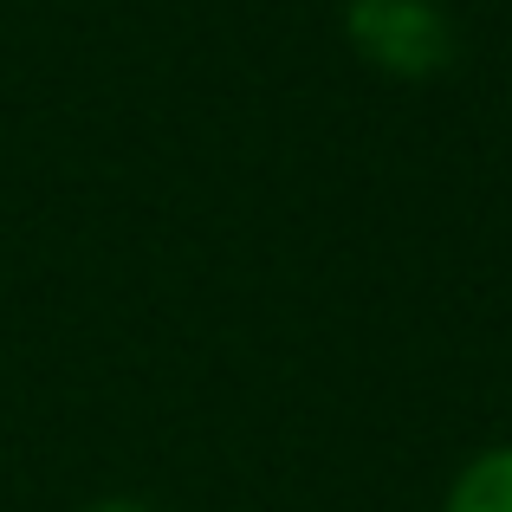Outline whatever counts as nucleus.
Returning <instances> with one entry per match:
<instances>
[{"label": "nucleus", "mask_w": 512, "mask_h": 512, "mask_svg": "<svg viewBox=\"0 0 512 512\" xmlns=\"http://www.w3.org/2000/svg\"><path fill=\"white\" fill-rule=\"evenodd\" d=\"M85 512H156V506H143V500H98V506H85Z\"/></svg>", "instance_id": "2"}, {"label": "nucleus", "mask_w": 512, "mask_h": 512, "mask_svg": "<svg viewBox=\"0 0 512 512\" xmlns=\"http://www.w3.org/2000/svg\"><path fill=\"white\" fill-rule=\"evenodd\" d=\"M441 512H512V441L480 448L441 493Z\"/></svg>", "instance_id": "1"}]
</instances>
